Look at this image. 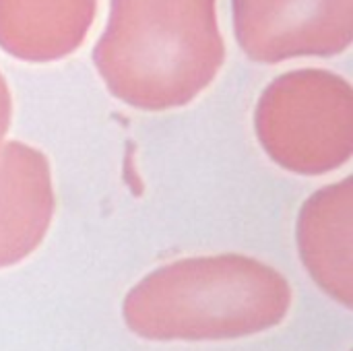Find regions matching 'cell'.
I'll list each match as a JSON object with an SVG mask.
<instances>
[{
    "label": "cell",
    "instance_id": "1",
    "mask_svg": "<svg viewBox=\"0 0 353 351\" xmlns=\"http://www.w3.org/2000/svg\"><path fill=\"white\" fill-rule=\"evenodd\" d=\"M93 62L108 91L126 106L182 108L225 62L217 0H110Z\"/></svg>",
    "mask_w": 353,
    "mask_h": 351
},
{
    "label": "cell",
    "instance_id": "2",
    "mask_svg": "<svg viewBox=\"0 0 353 351\" xmlns=\"http://www.w3.org/2000/svg\"><path fill=\"white\" fill-rule=\"evenodd\" d=\"M292 285L244 254L180 259L145 275L122 302L126 327L149 341H225L275 329Z\"/></svg>",
    "mask_w": 353,
    "mask_h": 351
},
{
    "label": "cell",
    "instance_id": "3",
    "mask_svg": "<svg viewBox=\"0 0 353 351\" xmlns=\"http://www.w3.org/2000/svg\"><path fill=\"white\" fill-rule=\"evenodd\" d=\"M254 130L279 168L300 176L335 172L352 159V85L325 68L283 72L261 93Z\"/></svg>",
    "mask_w": 353,
    "mask_h": 351
},
{
    "label": "cell",
    "instance_id": "4",
    "mask_svg": "<svg viewBox=\"0 0 353 351\" xmlns=\"http://www.w3.org/2000/svg\"><path fill=\"white\" fill-rule=\"evenodd\" d=\"M242 52L263 64L343 54L352 46L353 0H232Z\"/></svg>",
    "mask_w": 353,
    "mask_h": 351
},
{
    "label": "cell",
    "instance_id": "5",
    "mask_svg": "<svg viewBox=\"0 0 353 351\" xmlns=\"http://www.w3.org/2000/svg\"><path fill=\"white\" fill-rule=\"evenodd\" d=\"M56 209L43 151L21 141L0 147V269L19 265L43 242Z\"/></svg>",
    "mask_w": 353,
    "mask_h": 351
},
{
    "label": "cell",
    "instance_id": "6",
    "mask_svg": "<svg viewBox=\"0 0 353 351\" xmlns=\"http://www.w3.org/2000/svg\"><path fill=\"white\" fill-rule=\"evenodd\" d=\"M300 259L331 298L352 306L353 178L316 190L300 209L296 225Z\"/></svg>",
    "mask_w": 353,
    "mask_h": 351
},
{
    "label": "cell",
    "instance_id": "7",
    "mask_svg": "<svg viewBox=\"0 0 353 351\" xmlns=\"http://www.w3.org/2000/svg\"><path fill=\"white\" fill-rule=\"evenodd\" d=\"M97 14V0H0V50L25 62H54L77 52Z\"/></svg>",
    "mask_w": 353,
    "mask_h": 351
},
{
    "label": "cell",
    "instance_id": "8",
    "mask_svg": "<svg viewBox=\"0 0 353 351\" xmlns=\"http://www.w3.org/2000/svg\"><path fill=\"white\" fill-rule=\"evenodd\" d=\"M10 116H12V99L10 89L6 85V79L0 72V147L4 143V137L10 128Z\"/></svg>",
    "mask_w": 353,
    "mask_h": 351
}]
</instances>
